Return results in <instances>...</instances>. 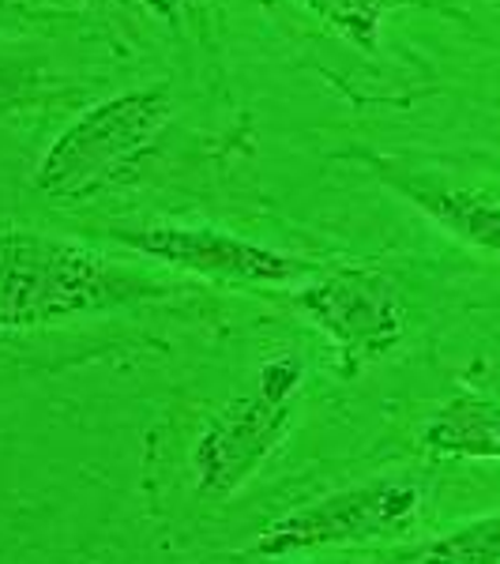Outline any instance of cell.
Segmentation results:
<instances>
[{
    "instance_id": "obj_6",
    "label": "cell",
    "mask_w": 500,
    "mask_h": 564,
    "mask_svg": "<svg viewBox=\"0 0 500 564\" xmlns=\"http://www.w3.org/2000/svg\"><path fill=\"white\" fill-rule=\"evenodd\" d=\"M113 238L151 260L233 286H302L320 271L313 260L233 238L211 226H148V230H113Z\"/></svg>"
},
{
    "instance_id": "obj_1",
    "label": "cell",
    "mask_w": 500,
    "mask_h": 564,
    "mask_svg": "<svg viewBox=\"0 0 500 564\" xmlns=\"http://www.w3.org/2000/svg\"><path fill=\"white\" fill-rule=\"evenodd\" d=\"M154 282L98 249L39 230H0V332L50 327L143 297H166Z\"/></svg>"
},
{
    "instance_id": "obj_3",
    "label": "cell",
    "mask_w": 500,
    "mask_h": 564,
    "mask_svg": "<svg viewBox=\"0 0 500 564\" xmlns=\"http://www.w3.org/2000/svg\"><path fill=\"white\" fill-rule=\"evenodd\" d=\"M305 366L294 354H279L260 369L257 384L244 395H233L226 406L207 417L193 448L196 494L204 500H230L238 489L260 475V467L275 456L294 422V406L302 395Z\"/></svg>"
},
{
    "instance_id": "obj_5",
    "label": "cell",
    "mask_w": 500,
    "mask_h": 564,
    "mask_svg": "<svg viewBox=\"0 0 500 564\" xmlns=\"http://www.w3.org/2000/svg\"><path fill=\"white\" fill-rule=\"evenodd\" d=\"M294 302L339 347L347 377L395 350L406 332V308L395 279L372 268L316 271L297 286Z\"/></svg>"
},
{
    "instance_id": "obj_2",
    "label": "cell",
    "mask_w": 500,
    "mask_h": 564,
    "mask_svg": "<svg viewBox=\"0 0 500 564\" xmlns=\"http://www.w3.org/2000/svg\"><path fill=\"white\" fill-rule=\"evenodd\" d=\"M174 121L170 90H124L79 113L42 154L34 185L53 199H84L113 185Z\"/></svg>"
},
{
    "instance_id": "obj_11",
    "label": "cell",
    "mask_w": 500,
    "mask_h": 564,
    "mask_svg": "<svg viewBox=\"0 0 500 564\" xmlns=\"http://www.w3.org/2000/svg\"><path fill=\"white\" fill-rule=\"evenodd\" d=\"M26 90H31V72L15 68V65H0V109L15 106Z\"/></svg>"
},
{
    "instance_id": "obj_8",
    "label": "cell",
    "mask_w": 500,
    "mask_h": 564,
    "mask_svg": "<svg viewBox=\"0 0 500 564\" xmlns=\"http://www.w3.org/2000/svg\"><path fill=\"white\" fill-rule=\"evenodd\" d=\"M422 441L444 459H500V399L459 391L425 422Z\"/></svg>"
},
{
    "instance_id": "obj_7",
    "label": "cell",
    "mask_w": 500,
    "mask_h": 564,
    "mask_svg": "<svg viewBox=\"0 0 500 564\" xmlns=\"http://www.w3.org/2000/svg\"><path fill=\"white\" fill-rule=\"evenodd\" d=\"M369 162L388 188H395L403 199H411L417 212L430 215L441 230H448L452 238L489 252V257H500V204L497 199L470 193V188L444 185V181L425 177V174H411V170H395L392 162H380V159H369Z\"/></svg>"
},
{
    "instance_id": "obj_9",
    "label": "cell",
    "mask_w": 500,
    "mask_h": 564,
    "mask_svg": "<svg viewBox=\"0 0 500 564\" xmlns=\"http://www.w3.org/2000/svg\"><path fill=\"white\" fill-rule=\"evenodd\" d=\"M305 4L354 50L377 53L384 15L395 12V8H411L417 0H305Z\"/></svg>"
},
{
    "instance_id": "obj_4",
    "label": "cell",
    "mask_w": 500,
    "mask_h": 564,
    "mask_svg": "<svg viewBox=\"0 0 500 564\" xmlns=\"http://www.w3.org/2000/svg\"><path fill=\"white\" fill-rule=\"evenodd\" d=\"M417 516H422V489L411 478H369L275 520L257 539V553L294 557L308 550L403 539L417 523Z\"/></svg>"
},
{
    "instance_id": "obj_10",
    "label": "cell",
    "mask_w": 500,
    "mask_h": 564,
    "mask_svg": "<svg viewBox=\"0 0 500 564\" xmlns=\"http://www.w3.org/2000/svg\"><path fill=\"white\" fill-rule=\"evenodd\" d=\"M417 564H500V512L441 534L425 545Z\"/></svg>"
},
{
    "instance_id": "obj_12",
    "label": "cell",
    "mask_w": 500,
    "mask_h": 564,
    "mask_svg": "<svg viewBox=\"0 0 500 564\" xmlns=\"http://www.w3.org/2000/svg\"><path fill=\"white\" fill-rule=\"evenodd\" d=\"M148 8L159 20H166V23H177L181 20V0H148Z\"/></svg>"
}]
</instances>
